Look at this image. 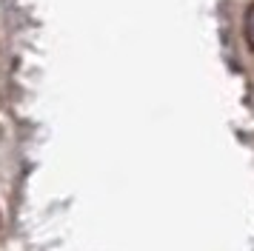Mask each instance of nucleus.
<instances>
[{
    "mask_svg": "<svg viewBox=\"0 0 254 251\" xmlns=\"http://www.w3.org/2000/svg\"><path fill=\"white\" fill-rule=\"evenodd\" d=\"M243 34H246V43L254 49V6H249L246 11V23H243Z\"/></svg>",
    "mask_w": 254,
    "mask_h": 251,
    "instance_id": "nucleus-1",
    "label": "nucleus"
}]
</instances>
